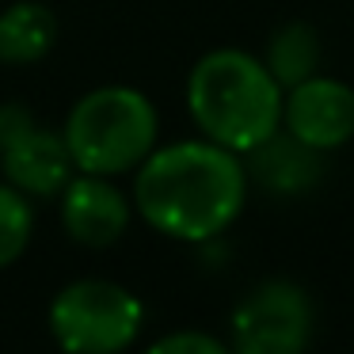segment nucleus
<instances>
[{
    "mask_svg": "<svg viewBox=\"0 0 354 354\" xmlns=\"http://www.w3.org/2000/svg\"><path fill=\"white\" fill-rule=\"evenodd\" d=\"M244 198L248 168L240 153L209 138L153 149L133 179V206L141 221L187 244L221 236L240 217Z\"/></svg>",
    "mask_w": 354,
    "mask_h": 354,
    "instance_id": "1",
    "label": "nucleus"
},
{
    "mask_svg": "<svg viewBox=\"0 0 354 354\" xmlns=\"http://www.w3.org/2000/svg\"><path fill=\"white\" fill-rule=\"evenodd\" d=\"M286 88L248 50H209L187 77V111L202 138L248 156L282 130Z\"/></svg>",
    "mask_w": 354,
    "mask_h": 354,
    "instance_id": "2",
    "label": "nucleus"
},
{
    "mask_svg": "<svg viewBox=\"0 0 354 354\" xmlns=\"http://www.w3.org/2000/svg\"><path fill=\"white\" fill-rule=\"evenodd\" d=\"M65 145L77 171L88 176H126L156 149L160 118L145 92L107 84L80 95L65 118Z\"/></svg>",
    "mask_w": 354,
    "mask_h": 354,
    "instance_id": "3",
    "label": "nucleus"
},
{
    "mask_svg": "<svg viewBox=\"0 0 354 354\" xmlns=\"http://www.w3.org/2000/svg\"><path fill=\"white\" fill-rule=\"evenodd\" d=\"M46 324L65 354H122L145 328V305L111 278H77L54 293Z\"/></svg>",
    "mask_w": 354,
    "mask_h": 354,
    "instance_id": "4",
    "label": "nucleus"
},
{
    "mask_svg": "<svg viewBox=\"0 0 354 354\" xmlns=\"http://www.w3.org/2000/svg\"><path fill=\"white\" fill-rule=\"evenodd\" d=\"M316 308L305 286L290 278L259 282L232 313V354H305L313 343Z\"/></svg>",
    "mask_w": 354,
    "mask_h": 354,
    "instance_id": "5",
    "label": "nucleus"
},
{
    "mask_svg": "<svg viewBox=\"0 0 354 354\" xmlns=\"http://www.w3.org/2000/svg\"><path fill=\"white\" fill-rule=\"evenodd\" d=\"M0 171L4 183L24 191L27 198H54L65 191L77 164L65 145V133L42 126L19 103L0 107Z\"/></svg>",
    "mask_w": 354,
    "mask_h": 354,
    "instance_id": "6",
    "label": "nucleus"
},
{
    "mask_svg": "<svg viewBox=\"0 0 354 354\" xmlns=\"http://www.w3.org/2000/svg\"><path fill=\"white\" fill-rule=\"evenodd\" d=\"M282 126L316 153L343 149L354 138V88L320 73L286 88Z\"/></svg>",
    "mask_w": 354,
    "mask_h": 354,
    "instance_id": "7",
    "label": "nucleus"
},
{
    "mask_svg": "<svg viewBox=\"0 0 354 354\" xmlns=\"http://www.w3.org/2000/svg\"><path fill=\"white\" fill-rule=\"evenodd\" d=\"M133 202L111 183V176H77L65 183L62 191V225L69 232V240H77L80 248H111L126 236L130 229Z\"/></svg>",
    "mask_w": 354,
    "mask_h": 354,
    "instance_id": "8",
    "label": "nucleus"
},
{
    "mask_svg": "<svg viewBox=\"0 0 354 354\" xmlns=\"http://www.w3.org/2000/svg\"><path fill=\"white\" fill-rule=\"evenodd\" d=\"M320 156L316 149H308L305 141H297L290 130H278L263 141L259 149L248 153V176H255L267 191L290 194V191H308L320 179Z\"/></svg>",
    "mask_w": 354,
    "mask_h": 354,
    "instance_id": "9",
    "label": "nucleus"
},
{
    "mask_svg": "<svg viewBox=\"0 0 354 354\" xmlns=\"http://www.w3.org/2000/svg\"><path fill=\"white\" fill-rule=\"evenodd\" d=\"M57 16L42 0H16L0 12V65H35L54 50Z\"/></svg>",
    "mask_w": 354,
    "mask_h": 354,
    "instance_id": "10",
    "label": "nucleus"
},
{
    "mask_svg": "<svg viewBox=\"0 0 354 354\" xmlns=\"http://www.w3.org/2000/svg\"><path fill=\"white\" fill-rule=\"evenodd\" d=\"M263 62L282 88H293L301 80L316 77L320 73V31L305 19H290L270 35Z\"/></svg>",
    "mask_w": 354,
    "mask_h": 354,
    "instance_id": "11",
    "label": "nucleus"
},
{
    "mask_svg": "<svg viewBox=\"0 0 354 354\" xmlns=\"http://www.w3.org/2000/svg\"><path fill=\"white\" fill-rule=\"evenodd\" d=\"M35 236V206L24 191L0 183V267H12Z\"/></svg>",
    "mask_w": 354,
    "mask_h": 354,
    "instance_id": "12",
    "label": "nucleus"
},
{
    "mask_svg": "<svg viewBox=\"0 0 354 354\" xmlns=\"http://www.w3.org/2000/svg\"><path fill=\"white\" fill-rule=\"evenodd\" d=\"M145 354H232V346L209 331H171V335L156 339Z\"/></svg>",
    "mask_w": 354,
    "mask_h": 354,
    "instance_id": "13",
    "label": "nucleus"
}]
</instances>
